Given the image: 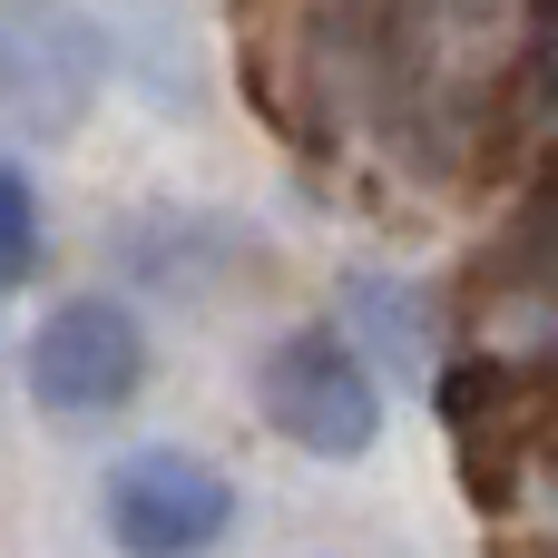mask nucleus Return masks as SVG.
<instances>
[{"label":"nucleus","mask_w":558,"mask_h":558,"mask_svg":"<svg viewBox=\"0 0 558 558\" xmlns=\"http://www.w3.org/2000/svg\"><path fill=\"white\" fill-rule=\"evenodd\" d=\"M255 402L304 461H363L383 441V373L343 324H294L284 343H265Z\"/></svg>","instance_id":"1"},{"label":"nucleus","mask_w":558,"mask_h":558,"mask_svg":"<svg viewBox=\"0 0 558 558\" xmlns=\"http://www.w3.org/2000/svg\"><path fill=\"white\" fill-rule=\"evenodd\" d=\"M108 88V29L78 0H0V128L69 137Z\"/></svg>","instance_id":"2"},{"label":"nucleus","mask_w":558,"mask_h":558,"mask_svg":"<svg viewBox=\"0 0 558 558\" xmlns=\"http://www.w3.org/2000/svg\"><path fill=\"white\" fill-rule=\"evenodd\" d=\"M98 530L118 539V558H206L235 530V481L196 451L147 441L98 481Z\"/></svg>","instance_id":"3"},{"label":"nucleus","mask_w":558,"mask_h":558,"mask_svg":"<svg viewBox=\"0 0 558 558\" xmlns=\"http://www.w3.org/2000/svg\"><path fill=\"white\" fill-rule=\"evenodd\" d=\"M147 383V333L118 294H69L39 314L29 333V402L59 412V422H98L118 402H137Z\"/></svg>","instance_id":"4"},{"label":"nucleus","mask_w":558,"mask_h":558,"mask_svg":"<svg viewBox=\"0 0 558 558\" xmlns=\"http://www.w3.org/2000/svg\"><path fill=\"white\" fill-rule=\"evenodd\" d=\"M118 255H128V275L157 284V294H206V284H216L206 255H245V226H226V216H137V226L118 235Z\"/></svg>","instance_id":"5"},{"label":"nucleus","mask_w":558,"mask_h":558,"mask_svg":"<svg viewBox=\"0 0 558 558\" xmlns=\"http://www.w3.org/2000/svg\"><path fill=\"white\" fill-rule=\"evenodd\" d=\"M343 333L363 343V363L402 373V383H432V304L402 284V275H353L343 284Z\"/></svg>","instance_id":"6"},{"label":"nucleus","mask_w":558,"mask_h":558,"mask_svg":"<svg viewBox=\"0 0 558 558\" xmlns=\"http://www.w3.org/2000/svg\"><path fill=\"white\" fill-rule=\"evenodd\" d=\"M29 265H39V196H29V177L0 157V294L29 284Z\"/></svg>","instance_id":"7"}]
</instances>
